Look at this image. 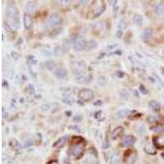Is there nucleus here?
I'll return each instance as SVG.
<instances>
[{
  "label": "nucleus",
  "mask_w": 164,
  "mask_h": 164,
  "mask_svg": "<svg viewBox=\"0 0 164 164\" xmlns=\"http://www.w3.org/2000/svg\"><path fill=\"white\" fill-rule=\"evenodd\" d=\"M105 5L103 4L102 1H94V4L91 6L90 8V12L91 14L93 16V18H96L98 17H99L100 15L102 14L105 10Z\"/></svg>",
  "instance_id": "1"
},
{
  "label": "nucleus",
  "mask_w": 164,
  "mask_h": 164,
  "mask_svg": "<svg viewBox=\"0 0 164 164\" xmlns=\"http://www.w3.org/2000/svg\"><path fill=\"white\" fill-rule=\"evenodd\" d=\"M86 63L83 62V61H76V62H74L73 64H72V71L73 73L75 74V75L77 76H80L85 71H86Z\"/></svg>",
  "instance_id": "2"
},
{
  "label": "nucleus",
  "mask_w": 164,
  "mask_h": 164,
  "mask_svg": "<svg viewBox=\"0 0 164 164\" xmlns=\"http://www.w3.org/2000/svg\"><path fill=\"white\" fill-rule=\"evenodd\" d=\"M78 97L80 99L85 102H89L93 99L94 92L89 89H82L79 91Z\"/></svg>",
  "instance_id": "3"
},
{
  "label": "nucleus",
  "mask_w": 164,
  "mask_h": 164,
  "mask_svg": "<svg viewBox=\"0 0 164 164\" xmlns=\"http://www.w3.org/2000/svg\"><path fill=\"white\" fill-rule=\"evenodd\" d=\"M85 150V143L80 142L77 143L71 149V154L75 157H80L84 153Z\"/></svg>",
  "instance_id": "4"
},
{
  "label": "nucleus",
  "mask_w": 164,
  "mask_h": 164,
  "mask_svg": "<svg viewBox=\"0 0 164 164\" xmlns=\"http://www.w3.org/2000/svg\"><path fill=\"white\" fill-rule=\"evenodd\" d=\"M62 22V19H61V17L57 13H53V14L50 15L49 18V21H48V23L50 26L52 27H54V26H57L59 24H61Z\"/></svg>",
  "instance_id": "5"
},
{
  "label": "nucleus",
  "mask_w": 164,
  "mask_h": 164,
  "mask_svg": "<svg viewBox=\"0 0 164 164\" xmlns=\"http://www.w3.org/2000/svg\"><path fill=\"white\" fill-rule=\"evenodd\" d=\"M86 44L87 42L86 41V39H76L74 43V46H73V49H74V51L75 52H81L83 49H86Z\"/></svg>",
  "instance_id": "6"
},
{
  "label": "nucleus",
  "mask_w": 164,
  "mask_h": 164,
  "mask_svg": "<svg viewBox=\"0 0 164 164\" xmlns=\"http://www.w3.org/2000/svg\"><path fill=\"white\" fill-rule=\"evenodd\" d=\"M5 14L8 18L15 19V18H17L18 10L17 9V7H13V6H9L6 8Z\"/></svg>",
  "instance_id": "7"
},
{
  "label": "nucleus",
  "mask_w": 164,
  "mask_h": 164,
  "mask_svg": "<svg viewBox=\"0 0 164 164\" xmlns=\"http://www.w3.org/2000/svg\"><path fill=\"white\" fill-rule=\"evenodd\" d=\"M135 142H136V138H135V136H131V135H129V136H126L124 137V139H122L121 144L122 146L126 147L134 144Z\"/></svg>",
  "instance_id": "8"
},
{
  "label": "nucleus",
  "mask_w": 164,
  "mask_h": 164,
  "mask_svg": "<svg viewBox=\"0 0 164 164\" xmlns=\"http://www.w3.org/2000/svg\"><path fill=\"white\" fill-rule=\"evenodd\" d=\"M136 159V153L134 151L129 150L125 154V161L129 164L134 163Z\"/></svg>",
  "instance_id": "9"
},
{
  "label": "nucleus",
  "mask_w": 164,
  "mask_h": 164,
  "mask_svg": "<svg viewBox=\"0 0 164 164\" xmlns=\"http://www.w3.org/2000/svg\"><path fill=\"white\" fill-rule=\"evenodd\" d=\"M23 22H24V27L25 30H30V29L32 27L33 22L32 18L30 17V15L25 13L24 15V17H23Z\"/></svg>",
  "instance_id": "10"
},
{
  "label": "nucleus",
  "mask_w": 164,
  "mask_h": 164,
  "mask_svg": "<svg viewBox=\"0 0 164 164\" xmlns=\"http://www.w3.org/2000/svg\"><path fill=\"white\" fill-rule=\"evenodd\" d=\"M92 79H93L92 75H80V76H76L75 81L79 83V84H85V83H89Z\"/></svg>",
  "instance_id": "11"
},
{
  "label": "nucleus",
  "mask_w": 164,
  "mask_h": 164,
  "mask_svg": "<svg viewBox=\"0 0 164 164\" xmlns=\"http://www.w3.org/2000/svg\"><path fill=\"white\" fill-rule=\"evenodd\" d=\"M123 131H124V129H123V127H121V126L116 127V128L112 131V134H111V138H112V139L115 140V139H118V138L121 136V134H122Z\"/></svg>",
  "instance_id": "12"
},
{
  "label": "nucleus",
  "mask_w": 164,
  "mask_h": 164,
  "mask_svg": "<svg viewBox=\"0 0 164 164\" xmlns=\"http://www.w3.org/2000/svg\"><path fill=\"white\" fill-rule=\"evenodd\" d=\"M54 75L57 79H64L67 75V71L63 68H57V70L54 71Z\"/></svg>",
  "instance_id": "13"
},
{
  "label": "nucleus",
  "mask_w": 164,
  "mask_h": 164,
  "mask_svg": "<svg viewBox=\"0 0 164 164\" xmlns=\"http://www.w3.org/2000/svg\"><path fill=\"white\" fill-rule=\"evenodd\" d=\"M67 143V137L66 136H63V137H61L58 139H57L55 142L53 144V147L54 148H56V149H60L62 147H63Z\"/></svg>",
  "instance_id": "14"
},
{
  "label": "nucleus",
  "mask_w": 164,
  "mask_h": 164,
  "mask_svg": "<svg viewBox=\"0 0 164 164\" xmlns=\"http://www.w3.org/2000/svg\"><path fill=\"white\" fill-rule=\"evenodd\" d=\"M131 113V111H130L129 109H122V110L118 111L116 112V118L118 119H121V118L127 117Z\"/></svg>",
  "instance_id": "15"
},
{
  "label": "nucleus",
  "mask_w": 164,
  "mask_h": 164,
  "mask_svg": "<svg viewBox=\"0 0 164 164\" xmlns=\"http://www.w3.org/2000/svg\"><path fill=\"white\" fill-rule=\"evenodd\" d=\"M144 151H145V153L150 154V155H154L157 153L156 148L151 144H147L146 145L144 146Z\"/></svg>",
  "instance_id": "16"
},
{
  "label": "nucleus",
  "mask_w": 164,
  "mask_h": 164,
  "mask_svg": "<svg viewBox=\"0 0 164 164\" xmlns=\"http://www.w3.org/2000/svg\"><path fill=\"white\" fill-rule=\"evenodd\" d=\"M119 161H120V157L118 153L114 152L111 154L109 157V164H118Z\"/></svg>",
  "instance_id": "17"
},
{
  "label": "nucleus",
  "mask_w": 164,
  "mask_h": 164,
  "mask_svg": "<svg viewBox=\"0 0 164 164\" xmlns=\"http://www.w3.org/2000/svg\"><path fill=\"white\" fill-rule=\"evenodd\" d=\"M154 12L157 15H162L164 13V3L163 2H160L155 6L154 7Z\"/></svg>",
  "instance_id": "18"
},
{
  "label": "nucleus",
  "mask_w": 164,
  "mask_h": 164,
  "mask_svg": "<svg viewBox=\"0 0 164 164\" xmlns=\"http://www.w3.org/2000/svg\"><path fill=\"white\" fill-rule=\"evenodd\" d=\"M153 35V30L151 28H146L143 30L141 34V37L143 39H149Z\"/></svg>",
  "instance_id": "19"
},
{
  "label": "nucleus",
  "mask_w": 164,
  "mask_h": 164,
  "mask_svg": "<svg viewBox=\"0 0 164 164\" xmlns=\"http://www.w3.org/2000/svg\"><path fill=\"white\" fill-rule=\"evenodd\" d=\"M86 162L89 164H96L97 163V156L96 154L89 153L86 158Z\"/></svg>",
  "instance_id": "20"
},
{
  "label": "nucleus",
  "mask_w": 164,
  "mask_h": 164,
  "mask_svg": "<svg viewBox=\"0 0 164 164\" xmlns=\"http://www.w3.org/2000/svg\"><path fill=\"white\" fill-rule=\"evenodd\" d=\"M66 50L63 46H57L54 50V54L55 56H62V54H65Z\"/></svg>",
  "instance_id": "21"
},
{
  "label": "nucleus",
  "mask_w": 164,
  "mask_h": 164,
  "mask_svg": "<svg viewBox=\"0 0 164 164\" xmlns=\"http://www.w3.org/2000/svg\"><path fill=\"white\" fill-rule=\"evenodd\" d=\"M149 107L150 109H152L153 111H158L160 109V105L157 103V101L152 100L149 103Z\"/></svg>",
  "instance_id": "22"
},
{
  "label": "nucleus",
  "mask_w": 164,
  "mask_h": 164,
  "mask_svg": "<svg viewBox=\"0 0 164 164\" xmlns=\"http://www.w3.org/2000/svg\"><path fill=\"white\" fill-rule=\"evenodd\" d=\"M96 47H97L96 41H95V40H94V39H91V40H89V42H87V44H86V49L91 50V49H95Z\"/></svg>",
  "instance_id": "23"
},
{
  "label": "nucleus",
  "mask_w": 164,
  "mask_h": 164,
  "mask_svg": "<svg viewBox=\"0 0 164 164\" xmlns=\"http://www.w3.org/2000/svg\"><path fill=\"white\" fill-rule=\"evenodd\" d=\"M36 7H37V4L36 2H29L26 4V9L29 12H34L36 9Z\"/></svg>",
  "instance_id": "24"
},
{
  "label": "nucleus",
  "mask_w": 164,
  "mask_h": 164,
  "mask_svg": "<svg viewBox=\"0 0 164 164\" xmlns=\"http://www.w3.org/2000/svg\"><path fill=\"white\" fill-rule=\"evenodd\" d=\"M134 22L136 25H141L143 24V17L140 14H136L134 16Z\"/></svg>",
  "instance_id": "25"
},
{
  "label": "nucleus",
  "mask_w": 164,
  "mask_h": 164,
  "mask_svg": "<svg viewBox=\"0 0 164 164\" xmlns=\"http://www.w3.org/2000/svg\"><path fill=\"white\" fill-rule=\"evenodd\" d=\"M45 67L49 70V71H53L55 68V63H54V61L49 60L45 62Z\"/></svg>",
  "instance_id": "26"
},
{
  "label": "nucleus",
  "mask_w": 164,
  "mask_h": 164,
  "mask_svg": "<svg viewBox=\"0 0 164 164\" xmlns=\"http://www.w3.org/2000/svg\"><path fill=\"white\" fill-rule=\"evenodd\" d=\"M19 25H20V22L18 20V18H15L12 19L11 22V26L12 28L14 29V30H17L19 28Z\"/></svg>",
  "instance_id": "27"
},
{
  "label": "nucleus",
  "mask_w": 164,
  "mask_h": 164,
  "mask_svg": "<svg viewBox=\"0 0 164 164\" xmlns=\"http://www.w3.org/2000/svg\"><path fill=\"white\" fill-rule=\"evenodd\" d=\"M118 27L120 30H122L127 28V24L124 20H120L118 23Z\"/></svg>",
  "instance_id": "28"
},
{
  "label": "nucleus",
  "mask_w": 164,
  "mask_h": 164,
  "mask_svg": "<svg viewBox=\"0 0 164 164\" xmlns=\"http://www.w3.org/2000/svg\"><path fill=\"white\" fill-rule=\"evenodd\" d=\"M150 130H152L153 131L157 132V133H161V132H163L164 131V128L163 126H153V127H151Z\"/></svg>",
  "instance_id": "29"
},
{
  "label": "nucleus",
  "mask_w": 164,
  "mask_h": 164,
  "mask_svg": "<svg viewBox=\"0 0 164 164\" xmlns=\"http://www.w3.org/2000/svg\"><path fill=\"white\" fill-rule=\"evenodd\" d=\"M120 96H121V98L122 99H125V100H127L129 99V98H130V95H129L128 92L126 91V90H121V92H120Z\"/></svg>",
  "instance_id": "30"
},
{
  "label": "nucleus",
  "mask_w": 164,
  "mask_h": 164,
  "mask_svg": "<svg viewBox=\"0 0 164 164\" xmlns=\"http://www.w3.org/2000/svg\"><path fill=\"white\" fill-rule=\"evenodd\" d=\"M158 118H159L158 115H149L148 117V118H147V120H148L149 122H154V121H157L158 120Z\"/></svg>",
  "instance_id": "31"
},
{
  "label": "nucleus",
  "mask_w": 164,
  "mask_h": 164,
  "mask_svg": "<svg viewBox=\"0 0 164 164\" xmlns=\"http://www.w3.org/2000/svg\"><path fill=\"white\" fill-rule=\"evenodd\" d=\"M104 26H105V25H104V23L103 22H96V24H95V28L98 30H104Z\"/></svg>",
  "instance_id": "32"
},
{
  "label": "nucleus",
  "mask_w": 164,
  "mask_h": 164,
  "mask_svg": "<svg viewBox=\"0 0 164 164\" xmlns=\"http://www.w3.org/2000/svg\"><path fill=\"white\" fill-rule=\"evenodd\" d=\"M106 81L107 80L105 77H100V78L98 79V84H99L100 86H104L106 84Z\"/></svg>",
  "instance_id": "33"
},
{
  "label": "nucleus",
  "mask_w": 164,
  "mask_h": 164,
  "mask_svg": "<svg viewBox=\"0 0 164 164\" xmlns=\"http://www.w3.org/2000/svg\"><path fill=\"white\" fill-rule=\"evenodd\" d=\"M64 101H65L64 103L69 104V105H71V104H73V99H71V97L69 96V95L67 96V98H66V99H64Z\"/></svg>",
  "instance_id": "34"
},
{
  "label": "nucleus",
  "mask_w": 164,
  "mask_h": 164,
  "mask_svg": "<svg viewBox=\"0 0 164 164\" xmlns=\"http://www.w3.org/2000/svg\"><path fill=\"white\" fill-rule=\"evenodd\" d=\"M139 90H140V91H141L143 94H147V90H146V89H145V87H144V86H139Z\"/></svg>",
  "instance_id": "35"
},
{
  "label": "nucleus",
  "mask_w": 164,
  "mask_h": 164,
  "mask_svg": "<svg viewBox=\"0 0 164 164\" xmlns=\"http://www.w3.org/2000/svg\"><path fill=\"white\" fill-rule=\"evenodd\" d=\"M116 36H117V37H118V38H121V36H122V30H118V31L117 32V35H116Z\"/></svg>",
  "instance_id": "36"
},
{
  "label": "nucleus",
  "mask_w": 164,
  "mask_h": 164,
  "mask_svg": "<svg viewBox=\"0 0 164 164\" xmlns=\"http://www.w3.org/2000/svg\"><path fill=\"white\" fill-rule=\"evenodd\" d=\"M48 164H57V163L56 161H51L50 163H49Z\"/></svg>",
  "instance_id": "37"
},
{
  "label": "nucleus",
  "mask_w": 164,
  "mask_h": 164,
  "mask_svg": "<svg viewBox=\"0 0 164 164\" xmlns=\"http://www.w3.org/2000/svg\"><path fill=\"white\" fill-rule=\"evenodd\" d=\"M80 3H81L82 4H86L88 3V1H80Z\"/></svg>",
  "instance_id": "38"
},
{
  "label": "nucleus",
  "mask_w": 164,
  "mask_h": 164,
  "mask_svg": "<svg viewBox=\"0 0 164 164\" xmlns=\"http://www.w3.org/2000/svg\"><path fill=\"white\" fill-rule=\"evenodd\" d=\"M162 157H163V158L164 159V152L163 153H162Z\"/></svg>",
  "instance_id": "39"
}]
</instances>
